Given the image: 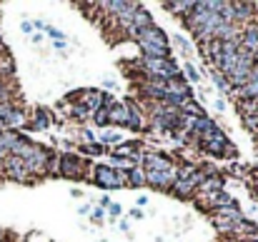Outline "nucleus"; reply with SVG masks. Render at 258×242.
Listing matches in <instances>:
<instances>
[{
    "mask_svg": "<svg viewBox=\"0 0 258 242\" xmlns=\"http://www.w3.org/2000/svg\"><path fill=\"white\" fill-rule=\"evenodd\" d=\"M88 170V160L81 155H71V153H63L60 155V177H68V180H81Z\"/></svg>",
    "mask_w": 258,
    "mask_h": 242,
    "instance_id": "f257e3e1",
    "label": "nucleus"
},
{
    "mask_svg": "<svg viewBox=\"0 0 258 242\" xmlns=\"http://www.w3.org/2000/svg\"><path fill=\"white\" fill-rule=\"evenodd\" d=\"M93 175H88V180L103 190H115L118 187V180H115V170L110 165H93L90 170Z\"/></svg>",
    "mask_w": 258,
    "mask_h": 242,
    "instance_id": "f03ea898",
    "label": "nucleus"
},
{
    "mask_svg": "<svg viewBox=\"0 0 258 242\" xmlns=\"http://www.w3.org/2000/svg\"><path fill=\"white\" fill-rule=\"evenodd\" d=\"M0 170H3V175L5 177H10V180H15V182H35L30 175H28V170H25V162L20 160V158H15V155H10L8 160L0 165Z\"/></svg>",
    "mask_w": 258,
    "mask_h": 242,
    "instance_id": "7ed1b4c3",
    "label": "nucleus"
},
{
    "mask_svg": "<svg viewBox=\"0 0 258 242\" xmlns=\"http://www.w3.org/2000/svg\"><path fill=\"white\" fill-rule=\"evenodd\" d=\"M196 145H198V150H201L203 155L221 158V155H223V148L228 145V138H226L223 133H218V135H213V138H198Z\"/></svg>",
    "mask_w": 258,
    "mask_h": 242,
    "instance_id": "20e7f679",
    "label": "nucleus"
},
{
    "mask_svg": "<svg viewBox=\"0 0 258 242\" xmlns=\"http://www.w3.org/2000/svg\"><path fill=\"white\" fill-rule=\"evenodd\" d=\"M141 167H143V172H166V170H173L175 165L161 153H143Z\"/></svg>",
    "mask_w": 258,
    "mask_h": 242,
    "instance_id": "39448f33",
    "label": "nucleus"
},
{
    "mask_svg": "<svg viewBox=\"0 0 258 242\" xmlns=\"http://www.w3.org/2000/svg\"><path fill=\"white\" fill-rule=\"evenodd\" d=\"M136 43H153V45H158V48H171V43H168V38H166V33L153 23L151 28H143V30H138L136 33V38H133Z\"/></svg>",
    "mask_w": 258,
    "mask_h": 242,
    "instance_id": "423d86ee",
    "label": "nucleus"
},
{
    "mask_svg": "<svg viewBox=\"0 0 258 242\" xmlns=\"http://www.w3.org/2000/svg\"><path fill=\"white\" fill-rule=\"evenodd\" d=\"M78 102L86 107L88 112H90V117H93L98 110L105 107V92H103V90H81Z\"/></svg>",
    "mask_w": 258,
    "mask_h": 242,
    "instance_id": "0eeeda50",
    "label": "nucleus"
},
{
    "mask_svg": "<svg viewBox=\"0 0 258 242\" xmlns=\"http://www.w3.org/2000/svg\"><path fill=\"white\" fill-rule=\"evenodd\" d=\"M178 180V172L175 167L166 170V172H146V185L148 187H158V190H171Z\"/></svg>",
    "mask_w": 258,
    "mask_h": 242,
    "instance_id": "6e6552de",
    "label": "nucleus"
},
{
    "mask_svg": "<svg viewBox=\"0 0 258 242\" xmlns=\"http://www.w3.org/2000/svg\"><path fill=\"white\" fill-rule=\"evenodd\" d=\"M168 192H171L173 197H178V200H196L198 185L193 180H175V185H173Z\"/></svg>",
    "mask_w": 258,
    "mask_h": 242,
    "instance_id": "1a4fd4ad",
    "label": "nucleus"
},
{
    "mask_svg": "<svg viewBox=\"0 0 258 242\" xmlns=\"http://www.w3.org/2000/svg\"><path fill=\"white\" fill-rule=\"evenodd\" d=\"M223 190V177L221 175H211L198 185V197H213L216 192Z\"/></svg>",
    "mask_w": 258,
    "mask_h": 242,
    "instance_id": "9d476101",
    "label": "nucleus"
},
{
    "mask_svg": "<svg viewBox=\"0 0 258 242\" xmlns=\"http://www.w3.org/2000/svg\"><path fill=\"white\" fill-rule=\"evenodd\" d=\"M166 92L180 95V97H193L190 85H188V80H185L183 75H175V78H171V80H166Z\"/></svg>",
    "mask_w": 258,
    "mask_h": 242,
    "instance_id": "9b49d317",
    "label": "nucleus"
},
{
    "mask_svg": "<svg viewBox=\"0 0 258 242\" xmlns=\"http://www.w3.org/2000/svg\"><path fill=\"white\" fill-rule=\"evenodd\" d=\"M3 125H5V130H18V128H23V125H28V115L20 110V107H13L3 120H0Z\"/></svg>",
    "mask_w": 258,
    "mask_h": 242,
    "instance_id": "f8f14e48",
    "label": "nucleus"
},
{
    "mask_svg": "<svg viewBox=\"0 0 258 242\" xmlns=\"http://www.w3.org/2000/svg\"><path fill=\"white\" fill-rule=\"evenodd\" d=\"M108 120H110V125H123L125 128V123H128V107H125V102H113L108 107Z\"/></svg>",
    "mask_w": 258,
    "mask_h": 242,
    "instance_id": "ddd939ff",
    "label": "nucleus"
},
{
    "mask_svg": "<svg viewBox=\"0 0 258 242\" xmlns=\"http://www.w3.org/2000/svg\"><path fill=\"white\" fill-rule=\"evenodd\" d=\"M138 150H141V145H138L136 140H125V143L115 145L110 155H118V158H138Z\"/></svg>",
    "mask_w": 258,
    "mask_h": 242,
    "instance_id": "4468645a",
    "label": "nucleus"
},
{
    "mask_svg": "<svg viewBox=\"0 0 258 242\" xmlns=\"http://www.w3.org/2000/svg\"><path fill=\"white\" fill-rule=\"evenodd\" d=\"M183 115H190V117H206V110L193 100V97H185L183 102H180V107H178Z\"/></svg>",
    "mask_w": 258,
    "mask_h": 242,
    "instance_id": "2eb2a0df",
    "label": "nucleus"
},
{
    "mask_svg": "<svg viewBox=\"0 0 258 242\" xmlns=\"http://www.w3.org/2000/svg\"><path fill=\"white\" fill-rule=\"evenodd\" d=\"M208 202H211V207L213 210H223V207H231V205H236V200L226 192V190H221V192H216L213 197H208Z\"/></svg>",
    "mask_w": 258,
    "mask_h": 242,
    "instance_id": "dca6fc26",
    "label": "nucleus"
},
{
    "mask_svg": "<svg viewBox=\"0 0 258 242\" xmlns=\"http://www.w3.org/2000/svg\"><path fill=\"white\" fill-rule=\"evenodd\" d=\"M216 215H218V217H223V220H228V222H233V225H238V222L243 220V212H241V207H238V205H231V207L216 210Z\"/></svg>",
    "mask_w": 258,
    "mask_h": 242,
    "instance_id": "f3484780",
    "label": "nucleus"
},
{
    "mask_svg": "<svg viewBox=\"0 0 258 242\" xmlns=\"http://www.w3.org/2000/svg\"><path fill=\"white\" fill-rule=\"evenodd\" d=\"M193 0H178V3H166V8L171 10L173 15H178V18H185L190 10H193Z\"/></svg>",
    "mask_w": 258,
    "mask_h": 242,
    "instance_id": "a211bd4d",
    "label": "nucleus"
},
{
    "mask_svg": "<svg viewBox=\"0 0 258 242\" xmlns=\"http://www.w3.org/2000/svg\"><path fill=\"white\" fill-rule=\"evenodd\" d=\"M98 143H100L103 148H105V145H113V148H115V145L123 143V138H120V133H115V130H103V133L98 135Z\"/></svg>",
    "mask_w": 258,
    "mask_h": 242,
    "instance_id": "6ab92c4d",
    "label": "nucleus"
},
{
    "mask_svg": "<svg viewBox=\"0 0 258 242\" xmlns=\"http://www.w3.org/2000/svg\"><path fill=\"white\" fill-rule=\"evenodd\" d=\"M146 185V172L143 167H131L128 170V187H143Z\"/></svg>",
    "mask_w": 258,
    "mask_h": 242,
    "instance_id": "aec40b11",
    "label": "nucleus"
},
{
    "mask_svg": "<svg viewBox=\"0 0 258 242\" xmlns=\"http://www.w3.org/2000/svg\"><path fill=\"white\" fill-rule=\"evenodd\" d=\"M45 175L48 177H58L60 175V153H50L48 165H45Z\"/></svg>",
    "mask_w": 258,
    "mask_h": 242,
    "instance_id": "412c9836",
    "label": "nucleus"
},
{
    "mask_svg": "<svg viewBox=\"0 0 258 242\" xmlns=\"http://www.w3.org/2000/svg\"><path fill=\"white\" fill-rule=\"evenodd\" d=\"M48 125H50V115H48V110H38L35 117H33V123H30V128H33V130H45Z\"/></svg>",
    "mask_w": 258,
    "mask_h": 242,
    "instance_id": "4be33fe9",
    "label": "nucleus"
},
{
    "mask_svg": "<svg viewBox=\"0 0 258 242\" xmlns=\"http://www.w3.org/2000/svg\"><path fill=\"white\" fill-rule=\"evenodd\" d=\"M81 153L88 158H100V155H105V148L100 143H90V145H81Z\"/></svg>",
    "mask_w": 258,
    "mask_h": 242,
    "instance_id": "5701e85b",
    "label": "nucleus"
},
{
    "mask_svg": "<svg viewBox=\"0 0 258 242\" xmlns=\"http://www.w3.org/2000/svg\"><path fill=\"white\" fill-rule=\"evenodd\" d=\"M93 120H95V125H98V128H108V125H110V120H108V107L98 110V112L93 115Z\"/></svg>",
    "mask_w": 258,
    "mask_h": 242,
    "instance_id": "b1692460",
    "label": "nucleus"
},
{
    "mask_svg": "<svg viewBox=\"0 0 258 242\" xmlns=\"http://www.w3.org/2000/svg\"><path fill=\"white\" fill-rule=\"evenodd\" d=\"M185 78H188V82H198L201 80V73H198V68L193 65V63H185Z\"/></svg>",
    "mask_w": 258,
    "mask_h": 242,
    "instance_id": "393cba45",
    "label": "nucleus"
},
{
    "mask_svg": "<svg viewBox=\"0 0 258 242\" xmlns=\"http://www.w3.org/2000/svg\"><path fill=\"white\" fill-rule=\"evenodd\" d=\"M71 115H73L76 120H88V117H90V112H88V110L83 107V105H81V102H76V105L71 107Z\"/></svg>",
    "mask_w": 258,
    "mask_h": 242,
    "instance_id": "a878e982",
    "label": "nucleus"
},
{
    "mask_svg": "<svg viewBox=\"0 0 258 242\" xmlns=\"http://www.w3.org/2000/svg\"><path fill=\"white\" fill-rule=\"evenodd\" d=\"M213 225H216L221 232H233V227H236L233 222H228V220H223V217H218V215L213 217Z\"/></svg>",
    "mask_w": 258,
    "mask_h": 242,
    "instance_id": "bb28decb",
    "label": "nucleus"
},
{
    "mask_svg": "<svg viewBox=\"0 0 258 242\" xmlns=\"http://www.w3.org/2000/svg\"><path fill=\"white\" fill-rule=\"evenodd\" d=\"M213 85H216L221 92H228V90H231V87H228V80H226L218 70H213Z\"/></svg>",
    "mask_w": 258,
    "mask_h": 242,
    "instance_id": "cd10ccee",
    "label": "nucleus"
},
{
    "mask_svg": "<svg viewBox=\"0 0 258 242\" xmlns=\"http://www.w3.org/2000/svg\"><path fill=\"white\" fill-rule=\"evenodd\" d=\"M248 133H258V115H241Z\"/></svg>",
    "mask_w": 258,
    "mask_h": 242,
    "instance_id": "c85d7f7f",
    "label": "nucleus"
},
{
    "mask_svg": "<svg viewBox=\"0 0 258 242\" xmlns=\"http://www.w3.org/2000/svg\"><path fill=\"white\" fill-rule=\"evenodd\" d=\"M175 172H178V180H190L196 167L193 165H183V167H175Z\"/></svg>",
    "mask_w": 258,
    "mask_h": 242,
    "instance_id": "c756f323",
    "label": "nucleus"
},
{
    "mask_svg": "<svg viewBox=\"0 0 258 242\" xmlns=\"http://www.w3.org/2000/svg\"><path fill=\"white\" fill-rule=\"evenodd\" d=\"M221 158H223V160H233V158H238V148L228 140V145L223 148V155H221Z\"/></svg>",
    "mask_w": 258,
    "mask_h": 242,
    "instance_id": "7c9ffc66",
    "label": "nucleus"
},
{
    "mask_svg": "<svg viewBox=\"0 0 258 242\" xmlns=\"http://www.w3.org/2000/svg\"><path fill=\"white\" fill-rule=\"evenodd\" d=\"M45 33H48V38H53V43L55 40H66V33L58 30V28H53V25H45Z\"/></svg>",
    "mask_w": 258,
    "mask_h": 242,
    "instance_id": "2f4dec72",
    "label": "nucleus"
},
{
    "mask_svg": "<svg viewBox=\"0 0 258 242\" xmlns=\"http://www.w3.org/2000/svg\"><path fill=\"white\" fill-rule=\"evenodd\" d=\"M175 45L180 48V53H183V55H190V50H193V48H190V43H188L185 38H180V35H175Z\"/></svg>",
    "mask_w": 258,
    "mask_h": 242,
    "instance_id": "473e14b6",
    "label": "nucleus"
},
{
    "mask_svg": "<svg viewBox=\"0 0 258 242\" xmlns=\"http://www.w3.org/2000/svg\"><path fill=\"white\" fill-rule=\"evenodd\" d=\"M108 212H110V217L115 220V217H120V215H123V207H120L118 202H110V207H108Z\"/></svg>",
    "mask_w": 258,
    "mask_h": 242,
    "instance_id": "72a5a7b5",
    "label": "nucleus"
},
{
    "mask_svg": "<svg viewBox=\"0 0 258 242\" xmlns=\"http://www.w3.org/2000/svg\"><path fill=\"white\" fill-rule=\"evenodd\" d=\"M103 215H105L103 207H95V210L90 212V220H93V222H103Z\"/></svg>",
    "mask_w": 258,
    "mask_h": 242,
    "instance_id": "f704fd0d",
    "label": "nucleus"
},
{
    "mask_svg": "<svg viewBox=\"0 0 258 242\" xmlns=\"http://www.w3.org/2000/svg\"><path fill=\"white\" fill-rule=\"evenodd\" d=\"M128 215H131V217H133V220H141V217H143V215H146V212H143V210H141V207H131V210H128Z\"/></svg>",
    "mask_w": 258,
    "mask_h": 242,
    "instance_id": "c9c22d12",
    "label": "nucleus"
},
{
    "mask_svg": "<svg viewBox=\"0 0 258 242\" xmlns=\"http://www.w3.org/2000/svg\"><path fill=\"white\" fill-rule=\"evenodd\" d=\"M213 107H216L218 112H223V110H226V100H223V97H216V100H213Z\"/></svg>",
    "mask_w": 258,
    "mask_h": 242,
    "instance_id": "e433bc0d",
    "label": "nucleus"
},
{
    "mask_svg": "<svg viewBox=\"0 0 258 242\" xmlns=\"http://www.w3.org/2000/svg\"><path fill=\"white\" fill-rule=\"evenodd\" d=\"M83 140H86V145L95 143V133H90V130H83Z\"/></svg>",
    "mask_w": 258,
    "mask_h": 242,
    "instance_id": "4c0bfd02",
    "label": "nucleus"
},
{
    "mask_svg": "<svg viewBox=\"0 0 258 242\" xmlns=\"http://www.w3.org/2000/svg\"><path fill=\"white\" fill-rule=\"evenodd\" d=\"M71 197H83V190H78V187H73V190H71Z\"/></svg>",
    "mask_w": 258,
    "mask_h": 242,
    "instance_id": "58836bf2",
    "label": "nucleus"
},
{
    "mask_svg": "<svg viewBox=\"0 0 258 242\" xmlns=\"http://www.w3.org/2000/svg\"><path fill=\"white\" fill-rule=\"evenodd\" d=\"M78 212H81V215H88V212H90V205H81V210H78Z\"/></svg>",
    "mask_w": 258,
    "mask_h": 242,
    "instance_id": "ea45409f",
    "label": "nucleus"
},
{
    "mask_svg": "<svg viewBox=\"0 0 258 242\" xmlns=\"http://www.w3.org/2000/svg\"><path fill=\"white\" fill-rule=\"evenodd\" d=\"M23 30H25V33H30V30H33V23H28V20H25V23H23Z\"/></svg>",
    "mask_w": 258,
    "mask_h": 242,
    "instance_id": "a19ab883",
    "label": "nucleus"
},
{
    "mask_svg": "<svg viewBox=\"0 0 258 242\" xmlns=\"http://www.w3.org/2000/svg\"><path fill=\"white\" fill-rule=\"evenodd\" d=\"M253 242H258V237H253Z\"/></svg>",
    "mask_w": 258,
    "mask_h": 242,
    "instance_id": "79ce46f5",
    "label": "nucleus"
}]
</instances>
